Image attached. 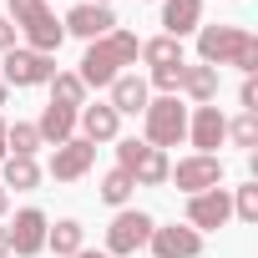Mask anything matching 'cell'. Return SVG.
I'll return each mask as SVG.
<instances>
[{
    "mask_svg": "<svg viewBox=\"0 0 258 258\" xmlns=\"http://www.w3.org/2000/svg\"><path fill=\"white\" fill-rule=\"evenodd\" d=\"M36 132H41V142H51V147H61V142H71V132H76V111L71 106H46L41 111V121H36Z\"/></svg>",
    "mask_w": 258,
    "mask_h": 258,
    "instance_id": "cell-18",
    "label": "cell"
},
{
    "mask_svg": "<svg viewBox=\"0 0 258 258\" xmlns=\"http://www.w3.org/2000/svg\"><path fill=\"white\" fill-rule=\"evenodd\" d=\"M116 167L132 177L137 187H157V182H167V152H157L152 142H137V137H126V142H116Z\"/></svg>",
    "mask_w": 258,
    "mask_h": 258,
    "instance_id": "cell-4",
    "label": "cell"
},
{
    "mask_svg": "<svg viewBox=\"0 0 258 258\" xmlns=\"http://www.w3.org/2000/svg\"><path fill=\"white\" fill-rule=\"evenodd\" d=\"M0 51H16V26H11V16H0Z\"/></svg>",
    "mask_w": 258,
    "mask_h": 258,
    "instance_id": "cell-31",
    "label": "cell"
},
{
    "mask_svg": "<svg viewBox=\"0 0 258 258\" xmlns=\"http://www.w3.org/2000/svg\"><path fill=\"white\" fill-rule=\"evenodd\" d=\"M162 26L172 41H182L187 31L203 26V0H162Z\"/></svg>",
    "mask_w": 258,
    "mask_h": 258,
    "instance_id": "cell-17",
    "label": "cell"
},
{
    "mask_svg": "<svg viewBox=\"0 0 258 258\" xmlns=\"http://www.w3.org/2000/svg\"><path fill=\"white\" fill-rule=\"evenodd\" d=\"M51 101L81 111V106H86V86H81V76H76V71H56V76H51Z\"/></svg>",
    "mask_w": 258,
    "mask_h": 258,
    "instance_id": "cell-21",
    "label": "cell"
},
{
    "mask_svg": "<svg viewBox=\"0 0 258 258\" xmlns=\"http://www.w3.org/2000/svg\"><path fill=\"white\" fill-rule=\"evenodd\" d=\"M152 218L147 213H137V208H126V213H116L111 218V228H106V248H111V258H126V253H137V248H147V238H152Z\"/></svg>",
    "mask_w": 258,
    "mask_h": 258,
    "instance_id": "cell-7",
    "label": "cell"
},
{
    "mask_svg": "<svg viewBox=\"0 0 258 258\" xmlns=\"http://www.w3.org/2000/svg\"><path fill=\"white\" fill-rule=\"evenodd\" d=\"M0 162H6V121H0Z\"/></svg>",
    "mask_w": 258,
    "mask_h": 258,
    "instance_id": "cell-34",
    "label": "cell"
},
{
    "mask_svg": "<svg viewBox=\"0 0 258 258\" xmlns=\"http://www.w3.org/2000/svg\"><path fill=\"white\" fill-rule=\"evenodd\" d=\"M147 243H152L157 258H198V253H203V233H192L187 223H182V228H177V223H172V228H152Z\"/></svg>",
    "mask_w": 258,
    "mask_h": 258,
    "instance_id": "cell-13",
    "label": "cell"
},
{
    "mask_svg": "<svg viewBox=\"0 0 258 258\" xmlns=\"http://www.w3.org/2000/svg\"><path fill=\"white\" fill-rule=\"evenodd\" d=\"M36 11H46V0H11V26H21V21H31Z\"/></svg>",
    "mask_w": 258,
    "mask_h": 258,
    "instance_id": "cell-29",
    "label": "cell"
},
{
    "mask_svg": "<svg viewBox=\"0 0 258 258\" xmlns=\"http://www.w3.org/2000/svg\"><path fill=\"white\" fill-rule=\"evenodd\" d=\"M228 137L238 147H258V111H243L238 121H228Z\"/></svg>",
    "mask_w": 258,
    "mask_h": 258,
    "instance_id": "cell-26",
    "label": "cell"
},
{
    "mask_svg": "<svg viewBox=\"0 0 258 258\" xmlns=\"http://www.w3.org/2000/svg\"><path fill=\"white\" fill-rule=\"evenodd\" d=\"M167 182H177V192H208V187H223V162L208 157V152H192L182 157L177 167H167Z\"/></svg>",
    "mask_w": 258,
    "mask_h": 258,
    "instance_id": "cell-6",
    "label": "cell"
},
{
    "mask_svg": "<svg viewBox=\"0 0 258 258\" xmlns=\"http://www.w3.org/2000/svg\"><path fill=\"white\" fill-rule=\"evenodd\" d=\"M233 213H238L243 223H258V182L238 187V198H233Z\"/></svg>",
    "mask_w": 258,
    "mask_h": 258,
    "instance_id": "cell-27",
    "label": "cell"
},
{
    "mask_svg": "<svg viewBox=\"0 0 258 258\" xmlns=\"http://www.w3.org/2000/svg\"><path fill=\"white\" fill-rule=\"evenodd\" d=\"M51 76H56V56L41 51H6V61H0L6 86H51Z\"/></svg>",
    "mask_w": 258,
    "mask_h": 258,
    "instance_id": "cell-5",
    "label": "cell"
},
{
    "mask_svg": "<svg viewBox=\"0 0 258 258\" xmlns=\"http://www.w3.org/2000/svg\"><path fill=\"white\" fill-rule=\"evenodd\" d=\"M91 162H96V147H91L86 137H71V142L56 147V157H51V177H56V182H76V177L91 172Z\"/></svg>",
    "mask_w": 258,
    "mask_h": 258,
    "instance_id": "cell-10",
    "label": "cell"
},
{
    "mask_svg": "<svg viewBox=\"0 0 258 258\" xmlns=\"http://www.w3.org/2000/svg\"><path fill=\"white\" fill-rule=\"evenodd\" d=\"M142 56V41L132 36V31H111V36H101V41H91L86 46V56H81V86L91 91V86H111L116 76H121V66H132Z\"/></svg>",
    "mask_w": 258,
    "mask_h": 258,
    "instance_id": "cell-1",
    "label": "cell"
},
{
    "mask_svg": "<svg viewBox=\"0 0 258 258\" xmlns=\"http://www.w3.org/2000/svg\"><path fill=\"white\" fill-rule=\"evenodd\" d=\"M238 101H243V111H258V81H253V76L243 81V91H238Z\"/></svg>",
    "mask_w": 258,
    "mask_h": 258,
    "instance_id": "cell-30",
    "label": "cell"
},
{
    "mask_svg": "<svg viewBox=\"0 0 258 258\" xmlns=\"http://www.w3.org/2000/svg\"><path fill=\"white\" fill-rule=\"evenodd\" d=\"M152 86H157V91H167V96H172V91H182V66H162V71H152Z\"/></svg>",
    "mask_w": 258,
    "mask_h": 258,
    "instance_id": "cell-28",
    "label": "cell"
},
{
    "mask_svg": "<svg viewBox=\"0 0 258 258\" xmlns=\"http://www.w3.org/2000/svg\"><path fill=\"white\" fill-rule=\"evenodd\" d=\"M61 26H66V36L101 41V36H111V31H116V16H111V6H91V0H86V6H76Z\"/></svg>",
    "mask_w": 258,
    "mask_h": 258,
    "instance_id": "cell-11",
    "label": "cell"
},
{
    "mask_svg": "<svg viewBox=\"0 0 258 258\" xmlns=\"http://www.w3.org/2000/svg\"><path fill=\"white\" fill-rule=\"evenodd\" d=\"M6 147H16L11 157H36V147H41L36 121H16V126H6Z\"/></svg>",
    "mask_w": 258,
    "mask_h": 258,
    "instance_id": "cell-24",
    "label": "cell"
},
{
    "mask_svg": "<svg viewBox=\"0 0 258 258\" xmlns=\"http://www.w3.org/2000/svg\"><path fill=\"white\" fill-rule=\"evenodd\" d=\"M46 228H51V223H46L41 208H21L16 223L6 228V233H11V253H16V258H36V253L46 248Z\"/></svg>",
    "mask_w": 258,
    "mask_h": 258,
    "instance_id": "cell-9",
    "label": "cell"
},
{
    "mask_svg": "<svg viewBox=\"0 0 258 258\" xmlns=\"http://www.w3.org/2000/svg\"><path fill=\"white\" fill-rule=\"evenodd\" d=\"M0 106H6V81H0Z\"/></svg>",
    "mask_w": 258,
    "mask_h": 258,
    "instance_id": "cell-36",
    "label": "cell"
},
{
    "mask_svg": "<svg viewBox=\"0 0 258 258\" xmlns=\"http://www.w3.org/2000/svg\"><path fill=\"white\" fill-rule=\"evenodd\" d=\"M81 238H86V228H81L76 218H61L56 228H46V248H56L61 258H71V253H81Z\"/></svg>",
    "mask_w": 258,
    "mask_h": 258,
    "instance_id": "cell-22",
    "label": "cell"
},
{
    "mask_svg": "<svg viewBox=\"0 0 258 258\" xmlns=\"http://www.w3.org/2000/svg\"><path fill=\"white\" fill-rule=\"evenodd\" d=\"M142 61H147L152 71H162V66H182V41L157 36V41H147V46H142Z\"/></svg>",
    "mask_w": 258,
    "mask_h": 258,
    "instance_id": "cell-23",
    "label": "cell"
},
{
    "mask_svg": "<svg viewBox=\"0 0 258 258\" xmlns=\"http://www.w3.org/2000/svg\"><path fill=\"white\" fill-rule=\"evenodd\" d=\"M11 213V187H0V218Z\"/></svg>",
    "mask_w": 258,
    "mask_h": 258,
    "instance_id": "cell-33",
    "label": "cell"
},
{
    "mask_svg": "<svg viewBox=\"0 0 258 258\" xmlns=\"http://www.w3.org/2000/svg\"><path fill=\"white\" fill-rule=\"evenodd\" d=\"M147 101H152V96H147V81L121 71V76L111 81V101H106V106H111L116 116H137V111H147Z\"/></svg>",
    "mask_w": 258,
    "mask_h": 258,
    "instance_id": "cell-15",
    "label": "cell"
},
{
    "mask_svg": "<svg viewBox=\"0 0 258 258\" xmlns=\"http://www.w3.org/2000/svg\"><path fill=\"white\" fill-rule=\"evenodd\" d=\"M198 56H203V66H238L243 76L258 71V41L243 26H203L198 31Z\"/></svg>",
    "mask_w": 258,
    "mask_h": 258,
    "instance_id": "cell-2",
    "label": "cell"
},
{
    "mask_svg": "<svg viewBox=\"0 0 258 258\" xmlns=\"http://www.w3.org/2000/svg\"><path fill=\"white\" fill-rule=\"evenodd\" d=\"M91 6H111V0H91Z\"/></svg>",
    "mask_w": 258,
    "mask_h": 258,
    "instance_id": "cell-37",
    "label": "cell"
},
{
    "mask_svg": "<svg viewBox=\"0 0 258 258\" xmlns=\"http://www.w3.org/2000/svg\"><path fill=\"white\" fill-rule=\"evenodd\" d=\"M182 91L198 106H213L218 101V66H182Z\"/></svg>",
    "mask_w": 258,
    "mask_h": 258,
    "instance_id": "cell-19",
    "label": "cell"
},
{
    "mask_svg": "<svg viewBox=\"0 0 258 258\" xmlns=\"http://www.w3.org/2000/svg\"><path fill=\"white\" fill-rule=\"evenodd\" d=\"M233 218V198L228 187H208V192H192L187 198V228L203 233V228H223Z\"/></svg>",
    "mask_w": 258,
    "mask_h": 258,
    "instance_id": "cell-8",
    "label": "cell"
},
{
    "mask_svg": "<svg viewBox=\"0 0 258 258\" xmlns=\"http://www.w3.org/2000/svg\"><path fill=\"white\" fill-rule=\"evenodd\" d=\"M16 31H26L31 51H41V56H56V51H61V41H66V26H61L51 11H36V16H31V21H21Z\"/></svg>",
    "mask_w": 258,
    "mask_h": 258,
    "instance_id": "cell-14",
    "label": "cell"
},
{
    "mask_svg": "<svg viewBox=\"0 0 258 258\" xmlns=\"http://www.w3.org/2000/svg\"><path fill=\"white\" fill-rule=\"evenodd\" d=\"M0 172H6V182H0V187H16V192H26V187H36V182H41V167H36V157H11V152H6Z\"/></svg>",
    "mask_w": 258,
    "mask_h": 258,
    "instance_id": "cell-20",
    "label": "cell"
},
{
    "mask_svg": "<svg viewBox=\"0 0 258 258\" xmlns=\"http://www.w3.org/2000/svg\"><path fill=\"white\" fill-rule=\"evenodd\" d=\"M187 137H192V147H198V152L218 157V147H223V137H228V116H223L218 106H198V111H192V121H187Z\"/></svg>",
    "mask_w": 258,
    "mask_h": 258,
    "instance_id": "cell-12",
    "label": "cell"
},
{
    "mask_svg": "<svg viewBox=\"0 0 258 258\" xmlns=\"http://www.w3.org/2000/svg\"><path fill=\"white\" fill-rule=\"evenodd\" d=\"M11 253V233H6V223H0V258Z\"/></svg>",
    "mask_w": 258,
    "mask_h": 258,
    "instance_id": "cell-32",
    "label": "cell"
},
{
    "mask_svg": "<svg viewBox=\"0 0 258 258\" xmlns=\"http://www.w3.org/2000/svg\"><path fill=\"white\" fill-rule=\"evenodd\" d=\"M106 258H111V253H106Z\"/></svg>",
    "mask_w": 258,
    "mask_h": 258,
    "instance_id": "cell-38",
    "label": "cell"
},
{
    "mask_svg": "<svg viewBox=\"0 0 258 258\" xmlns=\"http://www.w3.org/2000/svg\"><path fill=\"white\" fill-rule=\"evenodd\" d=\"M142 121H147V137H142V142H152L157 152H167V147H177V142L187 137V106H182L177 96H157V101H147Z\"/></svg>",
    "mask_w": 258,
    "mask_h": 258,
    "instance_id": "cell-3",
    "label": "cell"
},
{
    "mask_svg": "<svg viewBox=\"0 0 258 258\" xmlns=\"http://www.w3.org/2000/svg\"><path fill=\"white\" fill-rule=\"evenodd\" d=\"M76 121H81V137H86L91 147H96V142H116V126H121V116H116L111 106H101V101H96V106H81Z\"/></svg>",
    "mask_w": 258,
    "mask_h": 258,
    "instance_id": "cell-16",
    "label": "cell"
},
{
    "mask_svg": "<svg viewBox=\"0 0 258 258\" xmlns=\"http://www.w3.org/2000/svg\"><path fill=\"white\" fill-rule=\"evenodd\" d=\"M71 258H106V253H86V248H81V253H71Z\"/></svg>",
    "mask_w": 258,
    "mask_h": 258,
    "instance_id": "cell-35",
    "label": "cell"
},
{
    "mask_svg": "<svg viewBox=\"0 0 258 258\" xmlns=\"http://www.w3.org/2000/svg\"><path fill=\"white\" fill-rule=\"evenodd\" d=\"M132 192H137V182H132V177H126L121 167H111V172L101 177V203H111V208H121V203H126V198H132Z\"/></svg>",
    "mask_w": 258,
    "mask_h": 258,
    "instance_id": "cell-25",
    "label": "cell"
}]
</instances>
